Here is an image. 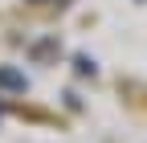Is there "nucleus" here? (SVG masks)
<instances>
[{
	"mask_svg": "<svg viewBox=\"0 0 147 143\" xmlns=\"http://www.w3.org/2000/svg\"><path fill=\"white\" fill-rule=\"evenodd\" d=\"M0 86H8V90H25V78L16 74V69H0Z\"/></svg>",
	"mask_w": 147,
	"mask_h": 143,
	"instance_id": "nucleus-1",
	"label": "nucleus"
}]
</instances>
